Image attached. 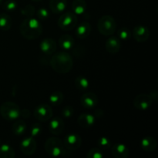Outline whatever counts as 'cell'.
<instances>
[{
  "instance_id": "6da1fadb",
  "label": "cell",
  "mask_w": 158,
  "mask_h": 158,
  "mask_svg": "<svg viewBox=\"0 0 158 158\" xmlns=\"http://www.w3.org/2000/svg\"><path fill=\"white\" fill-rule=\"evenodd\" d=\"M51 67L59 73H67L73 66V60L72 56L66 52H59L55 53L49 61Z\"/></svg>"
},
{
  "instance_id": "7a4b0ae2",
  "label": "cell",
  "mask_w": 158,
  "mask_h": 158,
  "mask_svg": "<svg viewBox=\"0 0 158 158\" xmlns=\"http://www.w3.org/2000/svg\"><path fill=\"white\" fill-rule=\"evenodd\" d=\"M19 31L21 35L26 40H35L43 32V26L37 19L29 17L22 22Z\"/></svg>"
},
{
  "instance_id": "3957f363",
  "label": "cell",
  "mask_w": 158,
  "mask_h": 158,
  "mask_svg": "<svg viewBox=\"0 0 158 158\" xmlns=\"http://www.w3.org/2000/svg\"><path fill=\"white\" fill-rule=\"evenodd\" d=\"M45 150L48 154L54 157L66 156L69 150L66 149L63 141L58 137H49L45 143Z\"/></svg>"
},
{
  "instance_id": "277c9868",
  "label": "cell",
  "mask_w": 158,
  "mask_h": 158,
  "mask_svg": "<svg viewBox=\"0 0 158 158\" xmlns=\"http://www.w3.org/2000/svg\"><path fill=\"white\" fill-rule=\"evenodd\" d=\"M21 109L19 106L12 101L3 103L0 106V114L8 121H15L20 117Z\"/></svg>"
},
{
  "instance_id": "5b68a950",
  "label": "cell",
  "mask_w": 158,
  "mask_h": 158,
  "mask_svg": "<svg viewBox=\"0 0 158 158\" xmlns=\"http://www.w3.org/2000/svg\"><path fill=\"white\" fill-rule=\"evenodd\" d=\"M98 30L105 36H110L117 29V23L114 17L109 15H103L97 23Z\"/></svg>"
},
{
  "instance_id": "8992f818",
  "label": "cell",
  "mask_w": 158,
  "mask_h": 158,
  "mask_svg": "<svg viewBox=\"0 0 158 158\" xmlns=\"http://www.w3.org/2000/svg\"><path fill=\"white\" fill-rule=\"evenodd\" d=\"M77 24V16L73 12H66L60 16L58 26L63 30L69 31L76 27Z\"/></svg>"
},
{
  "instance_id": "52a82bcc",
  "label": "cell",
  "mask_w": 158,
  "mask_h": 158,
  "mask_svg": "<svg viewBox=\"0 0 158 158\" xmlns=\"http://www.w3.org/2000/svg\"><path fill=\"white\" fill-rule=\"evenodd\" d=\"M53 115L52 107L46 103H41L35 108L33 116L38 121L47 122Z\"/></svg>"
},
{
  "instance_id": "ba28073f",
  "label": "cell",
  "mask_w": 158,
  "mask_h": 158,
  "mask_svg": "<svg viewBox=\"0 0 158 158\" xmlns=\"http://www.w3.org/2000/svg\"><path fill=\"white\" fill-rule=\"evenodd\" d=\"M63 143L66 149L69 151H75L81 147L82 138L79 134L72 133L69 134L65 137L63 140Z\"/></svg>"
},
{
  "instance_id": "9c48e42d",
  "label": "cell",
  "mask_w": 158,
  "mask_h": 158,
  "mask_svg": "<svg viewBox=\"0 0 158 158\" xmlns=\"http://www.w3.org/2000/svg\"><path fill=\"white\" fill-rule=\"evenodd\" d=\"M153 100L149 94H140L135 97L134 100V106L139 110H147L151 106Z\"/></svg>"
},
{
  "instance_id": "30bf717a",
  "label": "cell",
  "mask_w": 158,
  "mask_h": 158,
  "mask_svg": "<svg viewBox=\"0 0 158 158\" xmlns=\"http://www.w3.org/2000/svg\"><path fill=\"white\" fill-rule=\"evenodd\" d=\"M37 143L34 137H29L22 140L20 143V151L23 154L27 156L32 155L36 151Z\"/></svg>"
},
{
  "instance_id": "8fae6325",
  "label": "cell",
  "mask_w": 158,
  "mask_h": 158,
  "mask_svg": "<svg viewBox=\"0 0 158 158\" xmlns=\"http://www.w3.org/2000/svg\"><path fill=\"white\" fill-rule=\"evenodd\" d=\"M98 97L94 93L86 92L80 98L81 105L86 109H94L98 104Z\"/></svg>"
},
{
  "instance_id": "7c38bea8",
  "label": "cell",
  "mask_w": 158,
  "mask_h": 158,
  "mask_svg": "<svg viewBox=\"0 0 158 158\" xmlns=\"http://www.w3.org/2000/svg\"><path fill=\"white\" fill-rule=\"evenodd\" d=\"M49 130L53 135H60L63 133L65 127V123L61 117H56L49 120Z\"/></svg>"
},
{
  "instance_id": "4fadbf2b",
  "label": "cell",
  "mask_w": 158,
  "mask_h": 158,
  "mask_svg": "<svg viewBox=\"0 0 158 158\" xmlns=\"http://www.w3.org/2000/svg\"><path fill=\"white\" fill-rule=\"evenodd\" d=\"M133 36L138 43H144L148 41L150 37V31L144 26H137L133 29Z\"/></svg>"
},
{
  "instance_id": "5bb4252c",
  "label": "cell",
  "mask_w": 158,
  "mask_h": 158,
  "mask_svg": "<svg viewBox=\"0 0 158 158\" xmlns=\"http://www.w3.org/2000/svg\"><path fill=\"white\" fill-rule=\"evenodd\" d=\"M40 50L45 54L51 55L56 51L57 46L55 40L52 38H46L41 41L40 44Z\"/></svg>"
},
{
  "instance_id": "9a60e30c",
  "label": "cell",
  "mask_w": 158,
  "mask_h": 158,
  "mask_svg": "<svg viewBox=\"0 0 158 158\" xmlns=\"http://www.w3.org/2000/svg\"><path fill=\"white\" fill-rule=\"evenodd\" d=\"M106 49L108 52L111 54H116L121 49V42L118 37L111 36L109 37L106 42Z\"/></svg>"
},
{
  "instance_id": "2e32d148",
  "label": "cell",
  "mask_w": 158,
  "mask_h": 158,
  "mask_svg": "<svg viewBox=\"0 0 158 158\" xmlns=\"http://www.w3.org/2000/svg\"><path fill=\"white\" fill-rule=\"evenodd\" d=\"M95 120L96 117L94 115L85 113V114H82L79 116L78 119H77V123L81 127L88 129L94 126V124L95 123Z\"/></svg>"
},
{
  "instance_id": "e0dca14e",
  "label": "cell",
  "mask_w": 158,
  "mask_h": 158,
  "mask_svg": "<svg viewBox=\"0 0 158 158\" xmlns=\"http://www.w3.org/2000/svg\"><path fill=\"white\" fill-rule=\"evenodd\" d=\"M111 153L116 158H127L130 155L129 148L123 143H117L111 148Z\"/></svg>"
},
{
  "instance_id": "ac0fdd59",
  "label": "cell",
  "mask_w": 158,
  "mask_h": 158,
  "mask_svg": "<svg viewBox=\"0 0 158 158\" xmlns=\"http://www.w3.org/2000/svg\"><path fill=\"white\" fill-rule=\"evenodd\" d=\"M91 33V25L88 22H82L76 29V35L80 40L87 38Z\"/></svg>"
},
{
  "instance_id": "d6986e66",
  "label": "cell",
  "mask_w": 158,
  "mask_h": 158,
  "mask_svg": "<svg viewBox=\"0 0 158 158\" xmlns=\"http://www.w3.org/2000/svg\"><path fill=\"white\" fill-rule=\"evenodd\" d=\"M140 146L142 149L146 152H152L157 148V142L154 137H146L141 140Z\"/></svg>"
},
{
  "instance_id": "ffe728a7",
  "label": "cell",
  "mask_w": 158,
  "mask_h": 158,
  "mask_svg": "<svg viewBox=\"0 0 158 158\" xmlns=\"http://www.w3.org/2000/svg\"><path fill=\"white\" fill-rule=\"evenodd\" d=\"M67 6L66 0H49L50 10L55 14H60L64 12Z\"/></svg>"
},
{
  "instance_id": "44dd1931",
  "label": "cell",
  "mask_w": 158,
  "mask_h": 158,
  "mask_svg": "<svg viewBox=\"0 0 158 158\" xmlns=\"http://www.w3.org/2000/svg\"><path fill=\"white\" fill-rule=\"evenodd\" d=\"M59 45L64 50H70L74 47V39L69 34L62 35L59 39Z\"/></svg>"
},
{
  "instance_id": "7402d4cb",
  "label": "cell",
  "mask_w": 158,
  "mask_h": 158,
  "mask_svg": "<svg viewBox=\"0 0 158 158\" xmlns=\"http://www.w3.org/2000/svg\"><path fill=\"white\" fill-rule=\"evenodd\" d=\"M73 12L77 15H81L86 10V2L85 0H73L72 3Z\"/></svg>"
},
{
  "instance_id": "603a6c76",
  "label": "cell",
  "mask_w": 158,
  "mask_h": 158,
  "mask_svg": "<svg viewBox=\"0 0 158 158\" xmlns=\"http://www.w3.org/2000/svg\"><path fill=\"white\" fill-rule=\"evenodd\" d=\"M76 88L80 91H86L89 87V81L84 76H79L75 79L74 81Z\"/></svg>"
},
{
  "instance_id": "cb8c5ba5",
  "label": "cell",
  "mask_w": 158,
  "mask_h": 158,
  "mask_svg": "<svg viewBox=\"0 0 158 158\" xmlns=\"http://www.w3.org/2000/svg\"><path fill=\"white\" fill-rule=\"evenodd\" d=\"M26 127H26V122L21 120H15L13 125H12V133L16 136H21L25 134V132L26 131Z\"/></svg>"
},
{
  "instance_id": "d4e9b609",
  "label": "cell",
  "mask_w": 158,
  "mask_h": 158,
  "mask_svg": "<svg viewBox=\"0 0 158 158\" xmlns=\"http://www.w3.org/2000/svg\"><path fill=\"white\" fill-rule=\"evenodd\" d=\"M12 18L6 13L0 14V29L8 31L12 27Z\"/></svg>"
},
{
  "instance_id": "484cf974",
  "label": "cell",
  "mask_w": 158,
  "mask_h": 158,
  "mask_svg": "<svg viewBox=\"0 0 158 158\" xmlns=\"http://www.w3.org/2000/svg\"><path fill=\"white\" fill-rule=\"evenodd\" d=\"M14 149L9 144L0 145V158H14L15 157Z\"/></svg>"
},
{
  "instance_id": "4316f807",
  "label": "cell",
  "mask_w": 158,
  "mask_h": 158,
  "mask_svg": "<svg viewBox=\"0 0 158 158\" xmlns=\"http://www.w3.org/2000/svg\"><path fill=\"white\" fill-rule=\"evenodd\" d=\"M64 100V97L61 91L56 90L53 93L51 94V95L49 97V101L53 106H59L62 104Z\"/></svg>"
},
{
  "instance_id": "83f0119b",
  "label": "cell",
  "mask_w": 158,
  "mask_h": 158,
  "mask_svg": "<svg viewBox=\"0 0 158 158\" xmlns=\"http://www.w3.org/2000/svg\"><path fill=\"white\" fill-rule=\"evenodd\" d=\"M21 13L26 17H33L34 14L35 13V9L32 5H26L23 9L20 10Z\"/></svg>"
},
{
  "instance_id": "f1b7e54d",
  "label": "cell",
  "mask_w": 158,
  "mask_h": 158,
  "mask_svg": "<svg viewBox=\"0 0 158 158\" xmlns=\"http://www.w3.org/2000/svg\"><path fill=\"white\" fill-rule=\"evenodd\" d=\"M86 157L87 158H103V154L100 148H93L88 151Z\"/></svg>"
},
{
  "instance_id": "f546056e",
  "label": "cell",
  "mask_w": 158,
  "mask_h": 158,
  "mask_svg": "<svg viewBox=\"0 0 158 158\" xmlns=\"http://www.w3.org/2000/svg\"><path fill=\"white\" fill-rule=\"evenodd\" d=\"M117 35H118V38L120 40H123V41H127V40H129L131 36V32L127 28H122L118 30L117 32Z\"/></svg>"
},
{
  "instance_id": "4dcf8cb0",
  "label": "cell",
  "mask_w": 158,
  "mask_h": 158,
  "mask_svg": "<svg viewBox=\"0 0 158 158\" xmlns=\"http://www.w3.org/2000/svg\"><path fill=\"white\" fill-rule=\"evenodd\" d=\"M2 8L7 12H14L17 8V2L15 0H6L3 3Z\"/></svg>"
},
{
  "instance_id": "1f68e13d",
  "label": "cell",
  "mask_w": 158,
  "mask_h": 158,
  "mask_svg": "<svg viewBox=\"0 0 158 158\" xmlns=\"http://www.w3.org/2000/svg\"><path fill=\"white\" fill-rule=\"evenodd\" d=\"M98 143L99 148H101L103 150H108L111 146V143L109 139L106 137H101L98 139Z\"/></svg>"
},
{
  "instance_id": "d6a6232c",
  "label": "cell",
  "mask_w": 158,
  "mask_h": 158,
  "mask_svg": "<svg viewBox=\"0 0 158 158\" xmlns=\"http://www.w3.org/2000/svg\"><path fill=\"white\" fill-rule=\"evenodd\" d=\"M30 136L32 137H38L42 133V126L40 123H35L30 128Z\"/></svg>"
},
{
  "instance_id": "836d02e7",
  "label": "cell",
  "mask_w": 158,
  "mask_h": 158,
  "mask_svg": "<svg viewBox=\"0 0 158 158\" xmlns=\"http://www.w3.org/2000/svg\"><path fill=\"white\" fill-rule=\"evenodd\" d=\"M36 15L39 19L40 20H46L49 17V12L45 8H40L37 10Z\"/></svg>"
},
{
  "instance_id": "e575fe53",
  "label": "cell",
  "mask_w": 158,
  "mask_h": 158,
  "mask_svg": "<svg viewBox=\"0 0 158 158\" xmlns=\"http://www.w3.org/2000/svg\"><path fill=\"white\" fill-rule=\"evenodd\" d=\"M74 114L73 108L71 106H66L63 107L61 110V114L63 117L66 118H69V117H73Z\"/></svg>"
},
{
  "instance_id": "d590c367",
  "label": "cell",
  "mask_w": 158,
  "mask_h": 158,
  "mask_svg": "<svg viewBox=\"0 0 158 158\" xmlns=\"http://www.w3.org/2000/svg\"><path fill=\"white\" fill-rule=\"evenodd\" d=\"M73 52L77 57H81L85 54L84 49L83 48V46H77L75 49H73Z\"/></svg>"
},
{
  "instance_id": "8d00e7d4",
  "label": "cell",
  "mask_w": 158,
  "mask_h": 158,
  "mask_svg": "<svg viewBox=\"0 0 158 158\" xmlns=\"http://www.w3.org/2000/svg\"><path fill=\"white\" fill-rule=\"evenodd\" d=\"M23 117V118H28L30 117V111L28 109H23L21 110V113H20V117Z\"/></svg>"
},
{
  "instance_id": "74e56055",
  "label": "cell",
  "mask_w": 158,
  "mask_h": 158,
  "mask_svg": "<svg viewBox=\"0 0 158 158\" xmlns=\"http://www.w3.org/2000/svg\"><path fill=\"white\" fill-rule=\"evenodd\" d=\"M151 96V97L152 98L153 101H157V98H158V94L157 90H153L151 94H149Z\"/></svg>"
},
{
  "instance_id": "f35d334b",
  "label": "cell",
  "mask_w": 158,
  "mask_h": 158,
  "mask_svg": "<svg viewBox=\"0 0 158 158\" xmlns=\"http://www.w3.org/2000/svg\"><path fill=\"white\" fill-rule=\"evenodd\" d=\"M103 116V111L101 109H97L95 110V117H102Z\"/></svg>"
},
{
  "instance_id": "ab89813d",
  "label": "cell",
  "mask_w": 158,
  "mask_h": 158,
  "mask_svg": "<svg viewBox=\"0 0 158 158\" xmlns=\"http://www.w3.org/2000/svg\"><path fill=\"white\" fill-rule=\"evenodd\" d=\"M31 1H32V2H40V1H42V0H31Z\"/></svg>"
},
{
  "instance_id": "60d3db41",
  "label": "cell",
  "mask_w": 158,
  "mask_h": 158,
  "mask_svg": "<svg viewBox=\"0 0 158 158\" xmlns=\"http://www.w3.org/2000/svg\"><path fill=\"white\" fill-rule=\"evenodd\" d=\"M2 2H3V0H0V5H1L2 3Z\"/></svg>"
},
{
  "instance_id": "b9f144b4",
  "label": "cell",
  "mask_w": 158,
  "mask_h": 158,
  "mask_svg": "<svg viewBox=\"0 0 158 158\" xmlns=\"http://www.w3.org/2000/svg\"><path fill=\"white\" fill-rule=\"evenodd\" d=\"M0 145H1V141H0Z\"/></svg>"
}]
</instances>
